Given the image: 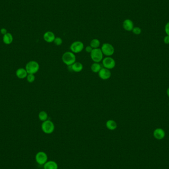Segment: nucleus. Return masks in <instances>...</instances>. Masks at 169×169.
I'll use <instances>...</instances> for the list:
<instances>
[{
    "mask_svg": "<svg viewBox=\"0 0 169 169\" xmlns=\"http://www.w3.org/2000/svg\"><path fill=\"white\" fill-rule=\"evenodd\" d=\"M98 73L100 78L104 80L109 79L111 76V73L110 70L104 67L102 68Z\"/></svg>",
    "mask_w": 169,
    "mask_h": 169,
    "instance_id": "nucleus-9",
    "label": "nucleus"
},
{
    "mask_svg": "<svg viewBox=\"0 0 169 169\" xmlns=\"http://www.w3.org/2000/svg\"><path fill=\"white\" fill-rule=\"evenodd\" d=\"M106 127L109 130L114 131L117 128V124L114 120H109L106 123Z\"/></svg>",
    "mask_w": 169,
    "mask_h": 169,
    "instance_id": "nucleus-17",
    "label": "nucleus"
},
{
    "mask_svg": "<svg viewBox=\"0 0 169 169\" xmlns=\"http://www.w3.org/2000/svg\"><path fill=\"white\" fill-rule=\"evenodd\" d=\"M90 54L91 59L94 63H100L103 59V53L100 48L93 49Z\"/></svg>",
    "mask_w": 169,
    "mask_h": 169,
    "instance_id": "nucleus-4",
    "label": "nucleus"
},
{
    "mask_svg": "<svg viewBox=\"0 0 169 169\" xmlns=\"http://www.w3.org/2000/svg\"><path fill=\"white\" fill-rule=\"evenodd\" d=\"M93 49L92 48V47L91 46H87L86 48H85V51H86L87 53H90V54H91V51H93Z\"/></svg>",
    "mask_w": 169,
    "mask_h": 169,
    "instance_id": "nucleus-25",
    "label": "nucleus"
},
{
    "mask_svg": "<svg viewBox=\"0 0 169 169\" xmlns=\"http://www.w3.org/2000/svg\"><path fill=\"white\" fill-rule=\"evenodd\" d=\"M38 117H39V120L42 122H44V121L47 120L48 115L46 111H42L40 112L39 115H38Z\"/></svg>",
    "mask_w": 169,
    "mask_h": 169,
    "instance_id": "nucleus-20",
    "label": "nucleus"
},
{
    "mask_svg": "<svg viewBox=\"0 0 169 169\" xmlns=\"http://www.w3.org/2000/svg\"><path fill=\"white\" fill-rule=\"evenodd\" d=\"M44 169H58V166L57 163L54 161H47L43 165Z\"/></svg>",
    "mask_w": 169,
    "mask_h": 169,
    "instance_id": "nucleus-13",
    "label": "nucleus"
},
{
    "mask_svg": "<svg viewBox=\"0 0 169 169\" xmlns=\"http://www.w3.org/2000/svg\"><path fill=\"white\" fill-rule=\"evenodd\" d=\"M70 49L71 52L74 54H78L81 52L84 49V45L81 41H75L72 43Z\"/></svg>",
    "mask_w": 169,
    "mask_h": 169,
    "instance_id": "nucleus-7",
    "label": "nucleus"
},
{
    "mask_svg": "<svg viewBox=\"0 0 169 169\" xmlns=\"http://www.w3.org/2000/svg\"><path fill=\"white\" fill-rule=\"evenodd\" d=\"M40 69V65L37 61L31 60L27 63L25 66V69L28 74H35L37 73Z\"/></svg>",
    "mask_w": 169,
    "mask_h": 169,
    "instance_id": "nucleus-3",
    "label": "nucleus"
},
{
    "mask_svg": "<svg viewBox=\"0 0 169 169\" xmlns=\"http://www.w3.org/2000/svg\"><path fill=\"white\" fill-rule=\"evenodd\" d=\"M13 40H14L13 36L10 33L8 32L7 34L3 35V42L6 45H10L12 44L13 42Z\"/></svg>",
    "mask_w": 169,
    "mask_h": 169,
    "instance_id": "nucleus-16",
    "label": "nucleus"
},
{
    "mask_svg": "<svg viewBox=\"0 0 169 169\" xmlns=\"http://www.w3.org/2000/svg\"><path fill=\"white\" fill-rule=\"evenodd\" d=\"M16 75L17 76V77L19 79H23L24 78L27 77V75H28V73H27V71L26 70L25 68H19L16 71Z\"/></svg>",
    "mask_w": 169,
    "mask_h": 169,
    "instance_id": "nucleus-14",
    "label": "nucleus"
},
{
    "mask_svg": "<svg viewBox=\"0 0 169 169\" xmlns=\"http://www.w3.org/2000/svg\"><path fill=\"white\" fill-rule=\"evenodd\" d=\"M0 32H1V33L2 34V35H5V34H7L8 33V31H7V29H5V28H3L2 29H1L0 30Z\"/></svg>",
    "mask_w": 169,
    "mask_h": 169,
    "instance_id": "nucleus-27",
    "label": "nucleus"
},
{
    "mask_svg": "<svg viewBox=\"0 0 169 169\" xmlns=\"http://www.w3.org/2000/svg\"><path fill=\"white\" fill-rule=\"evenodd\" d=\"M123 27L127 31H132L134 27V22L130 19H126L123 23Z\"/></svg>",
    "mask_w": 169,
    "mask_h": 169,
    "instance_id": "nucleus-11",
    "label": "nucleus"
},
{
    "mask_svg": "<svg viewBox=\"0 0 169 169\" xmlns=\"http://www.w3.org/2000/svg\"><path fill=\"white\" fill-rule=\"evenodd\" d=\"M165 31L167 35L169 36V21L168 22L165 26Z\"/></svg>",
    "mask_w": 169,
    "mask_h": 169,
    "instance_id": "nucleus-24",
    "label": "nucleus"
},
{
    "mask_svg": "<svg viewBox=\"0 0 169 169\" xmlns=\"http://www.w3.org/2000/svg\"><path fill=\"white\" fill-rule=\"evenodd\" d=\"M35 160L40 165H44L48 161L47 154L44 151H39L36 154Z\"/></svg>",
    "mask_w": 169,
    "mask_h": 169,
    "instance_id": "nucleus-6",
    "label": "nucleus"
},
{
    "mask_svg": "<svg viewBox=\"0 0 169 169\" xmlns=\"http://www.w3.org/2000/svg\"><path fill=\"white\" fill-rule=\"evenodd\" d=\"M102 65L103 67L108 69H112L115 67L116 62L113 58L110 56H107L102 59Z\"/></svg>",
    "mask_w": 169,
    "mask_h": 169,
    "instance_id": "nucleus-8",
    "label": "nucleus"
},
{
    "mask_svg": "<svg viewBox=\"0 0 169 169\" xmlns=\"http://www.w3.org/2000/svg\"><path fill=\"white\" fill-rule=\"evenodd\" d=\"M27 81L29 83H32L34 82L35 80V76L34 74H28L27 75Z\"/></svg>",
    "mask_w": 169,
    "mask_h": 169,
    "instance_id": "nucleus-21",
    "label": "nucleus"
},
{
    "mask_svg": "<svg viewBox=\"0 0 169 169\" xmlns=\"http://www.w3.org/2000/svg\"><path fill=\"white\" fill-rule=\"evenodd\" d=\"M43 38L46 42L51 43L54 42V39L56 38V36L53 32L47 31L44 33Z\"/></svg>",
    "mask_w": 169,
    "mask_h": 169,
    "instance_id": "nucleus-10",
    "label": "nucleus"
},
{
    "mask_svg": "<svg viewBox=\"0 0 169 169\" xmlns=\"http://www.w3.org/2000/svg\"><path fill=\"white\" fill-rule=\"evenodd\" d=\"M102 68L99 63H94L91 65V69L93 73H98Z\"/></svg>",
    "mask_w": 169,
    "mask_h": 169,
    "instance_id": "nucleus-18",
    "label": "nucleus"
},
{
    "mask_svg": "<svg viewBox=\"0 0 169 169\" xmlns=\"http://www.w3.org/2000/svg\"><path fill=\"white\" fill-rule=\"evenodd\" d=\"M69 66L71 68L72 71H74L75 72H77V73L81 72L83 69V64L79 62H76V61L72 65Z\"/></svg>",
    "mask_w": 169,
    "mask_h": 169,
    "instance_id": "nucleus-15",
    "label": "nucleus"
},
{
    "mask_svg": "<svg viewBox=\"0 0 169 169\" xmlns=\"http://www.w3.org/2000/svg\"><path fill=\"white\" fill-rule=\"evenodd\" d=\"M167 94L169 98V88L167 90Z\"/></svg>",
    "mask_w": 169,
    "mask_h": 169,
    "instance_id": "nucleus-28",
    "label": "nucleus"
},
{
    "mask_svg": "<svg viewBox=\"0 0 169 169\" xmlns=\"http://www.w3.org/2000/svg\"><path fill=\"white\" fill-rule=\"evenodd\" d=\"M102 52L103 55L106 56H111L115 52V49L113 46L109 43H104L102 46Z\"/></svg>",
    "mask_w": 169,
    "mask_h": 169,
    "instance_id": "nucleus-5",
    "label": "nucleus"
},
{
    "mask_svg": "<svg viewBox=\"0 0 169 169\" xmlns=\"http://www.w3.org/2000/svg\"><path fill=\"white\" fill-rule=\"evenodd\" d=\"M153 136L156 139L158 140L162 139L165 136V132L162 128H156L153 132Z\"/></svg>",
    "mask_w": 169,
    "mask_h": 169,
    "instance_id": "nucleus-12",
    "label": "nucleus"
},
{
    "mask_svg": "<svg viewBox=\"0 0 169 169\" xmlns=\"http://www.w3.org/2000/svg\"><path fill=\"white\" fill-rule=\"evenodd\" d=\"M62 60L66 65L70 66L76 62V56L72 52H66L62 56Z\"/></svg>",
    "mask_w": 169,
    "mask_h": 169,
    "instance_id": "nucleus-1",
    "label": "nucleus"
},
{
    "mask_svg": "<svg viewBox=\"0 0 169 169\" xmlns=\"http://www.w3.org/2000/svg\"><path fill=\"white\" fill-rule=\"evenodd\" d=\"M54 43L56 46H60L61 44H63V40L61 38L56 37L54 41Z\"/></svg>",
    "mask_w": 169,
    "mask_h": 169,
    "instance_id": "nucleus-23",
    "label": "nucleus"
},
{
    "mask_svg": "<svg viewBox=\"0 0 169 169\" xmlns=\"http://www.w3.org/2000/svg\"><path fill=\"white\" fill-rule=\"evenodd\" d=\"M164 42L165 44H169V36H166L164 38Z\"/></svg>",
    "mask_w": 169,
    "mask_h": 169,
    "instance_id": "nucleus-26",
    "label": "nucleus"
},
{
    "mask_svg": "<svg viewBox=\"0 0 169 169\" xmlns=\"http://www.w3.org/2000/svg\"><path fill=\"white\" fill-rule=\"evenodd\" d=\"M100 42L98 39H93L90 42V46L93 49H97L100 47Z\"/></svg>",
    "mask_w": 169,
    "mask_h": 169,
    "instance_id": "nucleus-19",
    "label": "nucleus"
},
{
    "mask_svg": "<svg viewBox=\"0 0 169 169\" xmlns=\"http://www.w3.org/2000/svg\"></svg>",
    "mask_w": 169,
    "mask_h": 169,
    "instance_id": "nucleus-29",
    "label": "nucleus"
},
{
    "mask_svg": "<svg viewBox=\"0 0 169 169\" xmlns=\"http://www.w3.org/2000/svg\"><path fill=\"white\" fill-rule=\"evenodd\" d=\"M132 31L134 34L138 35H139V34H141V33H142V29H141L140 27H134V28H133Z\"/></svg>",
    "mask_w": 169,
    "mask_h": 169,
    "instance_id": "nucleus-22",
    "label": "nucleus"
},
{
    "mask_svg": "<svg viewBox=\"0 0 169 169\" xmlns=\"http://www.w3.org/2000/svg\"><path fill=\"white\" fill-rule=\"evenodd\" d=\"M41 128L43 132L46 134H51L54 132L55 126L52 121L47 120L43 122L41 125Z\"/></svg>",
    "mask_w": 169,
    "mask_h": 169,
    "instance_id": "nucleus-2",
    "label": "nucleus"
}]
</instances>
